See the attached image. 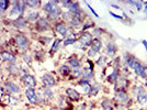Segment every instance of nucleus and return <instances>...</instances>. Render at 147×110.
Segmentation results:
<instances>
[{
  "label": "nucleus",
  "mask_w": 147,
  "mask_h": 110,
  "mask_svg": "<svg viewBox=\"0 0 147 110\" xmlns=\"http://www.w3.org/2000/svg\"><path fill=\"white\" fill-rule=\"evenodd\" d=\"M58 2L56 1H49L47 3H45L43 7L44 11L47 13L49 18L51 19H57L61 14V8L57 6Z\"/></svg>",
  "instance_id": "f257e3e1"
},
{
  "label": "nucleus",
  "mask_w": 147,
  "mask_h": 110,
  "mask_svg": "<svg viewBox=\"0 0 147 110\" xmlns=\"http://www.w3.org/2000/svg\"><path fill=\"white\" fill-rule=\"evenodd\" d=\"M24 10H25V1H16L13 7L11 8V11H10L9 17L16 20V19L22 17Z\"/></svg>",
  "instance_id": "f03ea898"
},
{
  "label": "nucleus",
  "mask_w": 147,
  "mask_h": 110,
  "mask_svg": "<svg viewBox=\"0 0 147 110\" xmlns=\"http://www.w3.org/2000/svg\"><path fill=\"white\" fill-rule=\"evenodd\" d=\"M78 43H80V45H78V46L81 48V49H84V48H87V46L91 45V43H92L91 33H89V32H84V33L80 35Z\"/></svg>",
  "instance_id": "7ed1b4c3"
},
{
  "label": "nucleus",
  "mask_w": 147,
  "mask_h": 110,
  "mask_svg": "<svg viewBox=\"0 0 147 110\" xmlns=\"http://www.w3.org/2000/svg\"><path fill=\"white\" fill-rule=\"evenodd\" d=\"M25 96H26V99L30 101V104L37 105L40 103L38 96H37V94L35 92V90H34V88H28V89L25 90Z\"/></svg>",
  "instance_id": "20e7f679"
},
{
  "label": "nucleus",
  "mask_w": 147,
  "mask_h": 110,
  "mask_svg": "<svg viewBox=\"0 0 147 110\" xmlns=\"http://www.w3.org/2000/svg\"><path fill=\"white\" fill-rule=\"evenodd\" d=\"M16 43L21 50H26L29 48V40L23 34H17L16 35Z\"/></svg>",
  "instance_id": "39448f33"
},
{
  "label": "nucleus",
  "mask_w": 147,
  "mask_h": 110,
  "mask_svg": "<svg viewBox=\"0 0 147 110\" xmlns=\"http://www.w3.org/2000/svg\"><path fill=\"white\" fill-rule=\"evenodd\" d=\"M22 81L28 88H34L36 86V80L34 78L33 75H30V74H25L22 76Z\"/></svg>",
  "instance_id": "423d86ee"
},
{
  "label": "nucleus",
  "mask_w": 147,
  "mask_h": 110,
  "mask_svg": "<svg viewBox=\"0 0 147 110\" xmlns=\"http://www.w3.org/2000/svg\"><path fill=\"white\" fill-rule=\"evenodd\" d=\"M0 57H1L3 61L8 62V63H10V64H16V62H17L16 55H13L12 53H10V52H8V51H2V52H0Z\"/></svg>",
  "instance_id": "0eeeda50"
},
{
  "label": "nucleus",
  "mask_w": 147,
  "mask_h": 110,
  "mask_svg": "<svg viewBox=\"0 0 147 110\" xmlns=\"http://www.w3.org/2000/svg\"><path fill=\"white\" fill-rule=\"evenodd\" d=\"M3 87H5V90H7L10 95L11 94H17V92H19L21 90V88L17 84L12 83V81H6Z\"/></svg>",
  "instance_id": "6e6552de"
},
{
  "label": "nucleus",
  "mask_w": 147,
  "mask_h": 110,
  "mask_svg": "<svg viewBox=\"0 0 147 110\" xmlns=\"http://www.w3.org/2000/svg\"><path fill=\"white\" fill-rule=\"evenodd\" d=\"M35 28H36L37 31H46L49 29V23L47 21V19L45 18H40L36 21V24H35Z\"/></svg>",
  "instance_id": "1a4fd4ad"
},
{
  "label": "nucleus",
  "mask_w": 147,
  "mask_h": 110,
  "mask_svg": "<svg viewBox=\"0 0 147 110\" xmlns=\"http://www.w3.org/2000/svg\"><path fill=\"white\" fill-rule=\"evenodd\" d=\"M41 92H43V94L41 95V94L38 92V100H41V98H43L45 100H49V99H53V98H54V92H52V89L49 88V87H45Z\"/></svg>",
  "instance_id": "9d476101"
},
{
  "label": "nucleus",
  "mask_w": 147,
  "mask_h": 110,
  "mask_svg": "<svg viewBox=\"0 0 147 110\" xmlns=\"http://www.w3.org/2000/svg\"><path fill=\"white\" fill-rule=\"evenodd\" d=\"M42 79H43L44 85L46 86V87H49V88H51V87H53V86L56 85L55 78H54V77H53L51 74H45Z\"/></svg>",
  "instance_id": "9b49d317"
},
{
  "label": "nucleus",
  "mask_w": 147,
  "mask_h": 110,
  "mask_svg": "<svg viewBox=\"0 0 147 110\" xmlns=\"http://www.w3.org/2000/svg\"><path fill=\"white\" fill-rule=\"evenodd\" d=\"M12 24L16 28H19V29H24L28 25V19H25L24 17H20V18L13 20Z\"/></svg>",
  "instance_id": "f8f14e48"
},
{
  "label": "nucleus",
  "mask_w": 147,
  "mask_h": 110,
  "mask_svg": "<svg viewBox=\"0 0 147 110\" xmlns=\"http://www.w3.org/2000/svg\"><path fill=\"white\" fill-rule=\"evenodd\" d=\"M68 10H69V13L74 16V17H79L80 12H81V10H80L79 8V5L77 3V2H71L70 3V6L68 7Z\"/></svg>",
  "instance_id": "ddd939ff"
},
{
  "label": "nucleus",
  "mask_w": 147,
  "mask_h": 110,
  "mask_svg": "<svg viewBox=\"0 0 147 110\" xmlns=\"http://www.w3.org/2000/svg\"><path fill=\"white\" fill-rule=\"evenodd\" d=\"M137 100L141 105H145L147 103V94L142 87H138L137 89Z\"/></svg>",
  "instance_id": "4468645a"
},
{
  "label": "nucleus",
  "mask_w": 147,
  "mask_h": 110,
  "mask_svg": "<svg viewBox=\"0 0 147 110\" xmlns=\"http://www.w3.org/2000/svg\"><path fill=\"white\" fill-rule=\"evenodd\" d=\"M66 94H67L68 97L70 98V99H73V100H79V92H77V90H75L74 88H67L66 89Z\"/></svg>",
  "instance_id": "2eb2a0df"
},
{
  "label": "nucleus",
  "mask_w": 147,
  "mask_h": 110,
  "mask_svg": "<svg viewBox=\"0 0 147 110\" xmlns=\"http://www.w3.org/2000/svg\"><path fill=\"white\" fill-rule=\"evenodd\" d=\"M56 32L59 33L63 37H66V33H67V26L64 22H61V23H57L56 24Z\"/></svg>",
  "instance_id": "dca6fc26"
},
{
  "label": "nucleus",
  "mask_w": 147,
  "mask_h": 110,
  "mask_svg": "<svg viewBox=\"0 0 147 110\" xmlns=\"http://www.w3.org/2000/svg\"><path fill=\"white\" fill-rule=\"evenodd\" d=\"M101 48H102V43H101V41H100L99 39L92 40V43H91V45H90V49L93 50L96 53H98Z\"/></svg>",
  "instance_id": "f3484780"
},
{
  "label": "nucleus",
  "mask_w": 147,
  "mask_h": 110,
  "mask_svg": "<svg viewBox=\"0 0 147 110\" xmlns=\"http://www.w3.org/2000/svg\"><path fill=\"white\" fill-rule=\"evenodd\" d=\"M79 85L81 86V89H82V92H88L89 94V92H90V88H91V85L89 84V81L86 79H82L79 81Z\"/></svg>",
  "instance_id": "a211bd4d"
},
{
  "label": "nucleus",
  "mask_w": 147,
  "mask_h": 110,
  "mask_svg": "<svg viewBox=\"0 0 147 110\" xmlns=\"http://www.w3.org/2000/svg\"><path fill=\"white\" fill-rule=\"evenodd\" d=\"M115 97H117V100H119V101H121V103H126V101L129 100V96H127V94H126L125 92H123V90L117 92V95H115Z\"/></svg>",
  "instance_id": "6ab92c4d"
},
{
  "label": "nucleus",
  "mask_w": 147,
  "mask_h": 110,
  "mask_svg": "<svg viewBox=\"0 0 147 110\" xmlns=\"http://www.w3.org/2000/svg\"><path fill=\"white\" fill-rule=\"evenodd\" d=\"M115 52H117V46H115V44L113 42L108 43V45H107V54L110 55V56H113V55L115 54Z\"/></svg>",
  "instance_id": "aec40b11"
},
{
  "label": "nucleus",
  "mask_w": 147,
  "mask_h": 110,
  "mask_svg": "<svg viewBox=\"0 0 147 110\" xmlns=\"http://www.w3.org/2000/svg\"><path fill=\"white\" fill-rule=\"evenodd\" d=\"M69 22H70V25L73 28H79L80 25H81V19L79 17H71V19L69 20Z\"/></svg>",
  "instance_id": "412c9836"
},
{
  "label": "nucleus",
  "mask_w": 147,
  "mask_h": 110,
  "mask_svg": "<svg viewBox=\"0 0 147 110\" xmlns=\"http://www.w3.org/2000/svg\"><path fill=\"white\" fill-rule=\"evenodd\" d=\"M38 17H40V14H38L37 11H30V12L28 13V20H29L30 22L37 21V20H38Z\"/></svg>",
  "instance_id": "4be33fe9"
},
{
  "label": "nucleus",
  "mask_w": 147,
  "mask_h": 110,
  "mask_svg": "<svg viewBox=\"0 0 147 110\" xmlns=\"http://www.w3.org/2000/svg\"><path fill=\"white\" fill-rule=\"evenodd\" d=\"M100 87H101V86L99 85V84H94L93 86H91L90 92H89V96H97L98 92L100 90Z\"/></svg>",
  "instance_id": "5701e85b"
},
{
  "label": "nucleus",
  "mask_w": 147,
  "mask_h": 110,
  "mask_svg": "<svg viewBox=\"0 0 147 110\" xmlns=\"http://www.w3.org/2000/svg\"><path fill=\"white\" fill-rule=\"evenodd\" d=\"M7 101L9 105H12V106H16L18 104V98L16 96H12V95H8L7 96Z\"/></svg>",
  "instance_id": "b1692460"
},
{
  "label": "nucleus",
  "mask_w": 147,
  "mask_h": 110,
  "mask_svg": "<svg viewBox=\"0 0 147 110\" xmlns=\"http://www.w3.org/2000/svg\"><path fill=\"white\" fill-rule=\"evenodd\" d=\"M7 68H8V72L13 74V75L19 74V69H18V67H17V65H16V64H9Z\"/></svg>",
  "instance_id": "393cba45"
},
{
  "label": "nucleus",
  "mask_w": 147,
  "mask_h": 110,
  "mask_svg": "<svg viewBox=\"0 0 147 110\" xmlns=\"http://www.w3.org/2000/svg\"><path fill=\"white\" fill-rule=\"evenodd\" d=\"M59 44H61V40L59 39H56L54 43H53V46H52V49H51V54H54L56 51L58 50L59 48Z\"/></svg>",
  "instance_id": "a878e982"
},
{
  "label": "nucleus",
  "mask_w": 147,
  "mask_h": 110,
  "mask_svg": "<svg viewBox=\"0 0 147 110\" xmlns=\"http://www.w3.org/2000/svg\"><path fill=\"white\" fill-rule=\"evenodd\" d=\"M69 64L73 66V68H79V66H80V62L78 61L77 57H71V58L69 60Z\"/></svg>",
  "instance_id": "bb28decb"
},
{
  "label": "nucleus",
  "mask_w": 147,
  "mask_h": 110,
  "mask_svg": "<svg viewBox=\"0 0 147 110\" xmlns=\"http://www.w3.org/2000/svg\"><path fill=\"white\" fill-rule=\"evenodd\" d=\"M41 5V2L40 1H37V0H31V1H25V6L30 7V8H36Z\"/></svg>",
  "instance_id": "cd10ccee"
},
{
  "label": "nucleus",
  "mask_w": 147,
  "mask_h": 110,
  "mask_svg": "<svg viewBox=\"0 0 147 110\" xmlns=\"http://www.w3.org/2000/svg\"><path fill=\"white\" fill-rule=\"evenodd\" d=\"M8 5H9V1H7V0H0V13L6 11L7 9H8Z\"/></svg>",
  "instance_id": "c85d7f7f"
},
{
  "label": "nucleus",
  "mask_w": 147,
  "mask_h": 110,
  "mask_svg": "<svg viewBox=\"0 0 147 110\" xmlns=\"http://www.w3.org/2000/svg\"><path fill=\"white\" fill-rule=\"evenodd\" d=\"M71 74H73V77L78 78V77L81 76V69L80 68H73L71 69Z\"/></svg>",
  "instance_id": "c756f323"
},
{
  "label": "nucleus",
  "mask_w": 147,
  "mask_h": 110,
  "mask_svg": "<svg viewBox=\"0 0 147 110\" xmlns=\"http://www.w3.org/2000/svg\"><path fill=\"white\" fill-rule=\"evenodd\" d=\"M59 72H61L63 75H67V74L70 73V69H69V67H68L67 65H63V66H61V68H59Z\"/></svg>",
  "instance_id": "7c9ffc66"
},
{
  "label": "nucleus",
  "mask_w": 147,
  "mask_h": 110,
  "mask_svg": "<svg viewBox=\"0 0 147 110\" xmlns=\"http://www.w3.org/2000/svg\"><path fill=\"white\" fill-rule=\"evenodd\" d=\"M77 42V40L75 39V37H70V39H66L65 41H64V45L65 46H67V45H70V44H74V43Z\"/></svg>",
  "instance_id": "2f4dec72"
},
{
  "label": "nucleus",
  "mask_w": 147,
  "mask_h": 110,
  "mask_svg": "<svg viewBox=\"0 0 147 110\" xmlns=\"http://www.w3.org/2000/svg\"><path fill=\"white\" fill-rule=\"evenodd\" d=\"M105 63H107V57H105V56H100L98 58V61H97V64L100 65V66L105 65Z\"/></svg>",
  "instance_id": "473e14b6"
},
{
  "label": "nucleus",
  "mask_w": 147,
  "mask_h": 110,
  "mask_svg": "<svg viewBox=\"0 0 147 110\" xmlns=\"http://www.w3.org/2000/svg\"><path fill=\"white\" fill-rule=\"evenodd\" d=\"M102 108H103L104 110H110L111 109V103L109 101V100H103L102 101Z\"/></svg>",
  "instance_id": "72a5a7b5"
},
{
  "label": "nucleus",
  "mask_w": 147,
  "mask_h": 110,
  "mask_svg": "<svg viewBox=\"0 0 147 110\" xmlns=\"http://www.w3.org/2000/svg\"><path fill=\"white\" fill-rule=\"evenodd\" d=\"M108 79L110 80L111 83H114V81L117 79V71H114V72L112 73V75H110V76L108 77Z\"/></svg>",
  "instance_id": "f704fd0d"
},
{
  "label": "nucleus",
  "mask_w": 147,
  "mask_h": 110,
  "mask_svg": "<svg viewBox=\"0 0 147 110\" xmlns=\"http://www.w3.org/2000/svg\"><path fill=\"white\" fill-rule=\"evenodd\" d=\"M141 77H143V78H146L147 77V66L143 68V72H142V74H141Z\"/></svg>",
  "instance_id": "c9c22d12"
},
{
  "label": "nucleus",
  "mask_w": 147,
  "mask_h": 110,
  "mask_svg": "<svg viewBox=\"0 0 147 110\" xmlns=\"http://www.w3.org/2000/svg\"><path fill=\"white\" fill-rule=\"evenodd\" d=\"M96 54H97V53H96V52H94V51H93L92 49L88 50V56H89V57H93V56H94Z\"/></svg>",
  "instance_id": "e433bc0d"
},
{
  "label": "nucleus",
  "mask_w": 147,
  "mask_h": 110,
  "mask_svg": "<svg viewBox=\"0 0 147 110\" xmlns=\"http://www.w3.org/2000/svg\"><path fill=\"white\" fill-rule=\"evenodd\" d=\"M101 33H102V30H101V29H94V30H93V34L97 35V37L101 35Z\"/></svg>",
  "instance_id": "4c0bfd02"
},
{
  "label": "nucleus",
  "mask_w": 147,
  "mask_h": 110,
  "mask_svg": "<svg viewBox=\"0 0 147 110\" xmlns=\"http://www.w3.org/2000/svg\"><path fill=\"white\" fill-rule=\"evenodd\" d=\"M86 5H87V6H88V8H89V10H90V11H91V12L93 13V14H94V17H98V14H97V13H96V11H94V10H93V9H92V7L90 6V5H89V3H88V2H86Z\"/></svg>",
  "instance_id": "58836bf2"
},
{
  "label": "nucleus",
  "mask_w": 147,
  "mask_h": 110,
  "mask_svg": "<svg viewBox=\"0 0 147 110\" xmlns=\"http://www.w3.org/2000/svg\"><path fill=\"white\" fill-rule=\"evenodd\" d=\"M23 58L25 60V62H26V63H31V57L28 54L23 55Z\"/></svg>",
  "instance_id": "ea45409f"
},
{
  "label": "nucleus",
  "mask_w": 147,
  "mask_h": 110,
  "mask_svg": "<svg viewBox=\"0 0 147 110\" xmlns=\"http://www.w3.org/2000/svg\"><path fill=\"white\" fill-rule=\"evenodd\" d=\"M52 39L51 37H44L43 39V44H47V42H49Z\"/></svg>",
  "instance_id": "a19ab883"
},
{
  "label": "nucleus",
  "mask_w": 147,
  "mask_h": 110,
  "mask_svg": "<svg viewBox=\"0 0 147 110\" xmlns=\"http://www.w3.org/2000/svg\"><path fill=\"white\" fill-rule=\"evenodd\" d=\"M2 96H3V88L0 86V98L2 97Z\"/></svg>",
  "instance_id": "79ce46f5"
},
{
  "label": "nucleus",
  "mask_w": 147,
  "mask_h": 110,
  "mask_svg": "<svg viewBox=\"0 0 147 110\" xmlns=\"http://www.w3.org/2000/svg\"><path fill=\"white\" fill-rule=\"evenodd\" d=\"M111 14H112V16H113V17H114V18H119V19H122V17H120V16H117V14H114V13L113 12H110Z\"/></svg>",
  "instance_id": "37998d69"
},
{
  "label": "nucleus",
  "mask_w": 147,
  "mask_h": 110,
  "mask_svg": "<svg viewBox=\"0 0 147 110\" xmlns=\"http://www.w3.org/2000/svg\"><path fill=\"white\" fill-rule=\"evenodd\" d=\"M90 26H92V25L91 24H86L84 28H82V30H87V29H88V28H90Z\"/></svg>",
  "instance_id": "c03bdc74"
},
{
  "label": "nucleus",
  "mask_w": 147,
  "mask_h": 110,
  "mask_svg": "<svg viewBox=\"0 0 147 110\" xmlns=\"http://www.w3.org/2000/svg\"><path fill=\"white\" fill-rule=\"evenodd\" d=\"M143 44H144V45H145V48H146V50H147V42H146V41H145V40H144V41H143Z\"/></svg>",
  "instance_id": "a18cd8bd"
},
{
  "label": "nucleus",
  "mask_w": 147,
  "mask_h": 110,
  "mask_svg": "<svg viewBox=\"0 0 147 110\" xmlns=\"http://www.w3.org/2000/svg\"><path fill=\"white\" fill-rule=\"evenodd\" d=\"M146 85H147V80H146Z\"/></svg>",
  "instance_id": "49530a36"
},
{
  "label": "nucleus",
  "mask_w": 147,
  "mask_h": 110,
  "mask_svg": "<svg viewBox=\"0 0 147 110\" xmlns=\"http://www.w3.org/2000/svg\"><path fill=\"white\" fill-rule=\"evenodd\" d=\"M146 5H147V2H146Z\"/></svg>",
  "instance_id": "de8ad7c7"
}]
</instances>
